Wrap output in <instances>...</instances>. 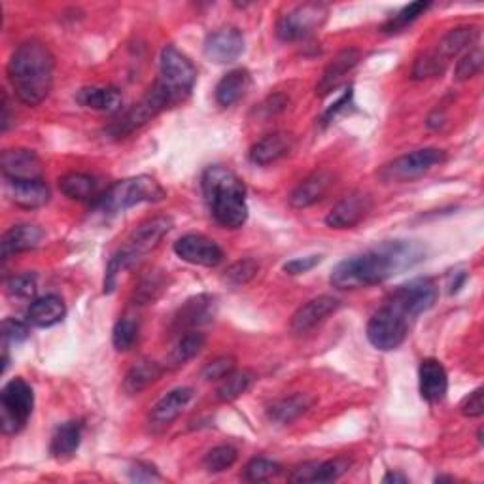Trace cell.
<instances>
[{
	"label": "cell",
	"instance_id": "6da1fadb",
	"mask_svg": "<svg viewBox=\"0 0 484 484\" xmlns=\"http://www.w3.org/2000/svg\"><path fill=\"white\" fill-rule=\"evenodd\" d=\"M426 259V247L418 240L395 238L337 263L329 282L337 290L369 288L400 275Z\"/></svg>",
	"mask_w": 484,
	"mask_h": 484
},
{
	"label": "cell",
	"instance_id": "7a4b0ae2",
	"mask_svg": "<svg viewBox=\"0 0 484 484\" xmlns=\"http://www.w3.org/2000/svg\"><path fill=\"white\" fill-rule=\"evenodd\" d=\"M55 59L46 44L27 40L14 50L8 61V80L21 102L38 106L52 92Z\"/></svg>",
	"mask_w": 484,
	"mask_h": 484
},
{
	"label": "cell",
	"instance_id": "3957f363",
	"mask_svg": "<svg viewBox=\"0 0 484 484\" xmlns=\"http://www.w3.org/2000/svg\"><path fill=\"white\" fill-rule=\"evenodd\" d=\"M201 186L216 224L226 229H238L247 224V186L231 169L224 165L208 167L203 172Z\"/></svg>",
	"mask_w": 484,
	"mask_h": 484
},
{
	"label": "cell",
	"instance_id": "277c9868",
	"mask_svg": "<svg viewBox=\"0 0 484 484\" xmlns=\"http://www.w3.org/2000/svg\"><path fill=\"white\" fill-rule=\"evenodd\" d=\"M172 219L167 216H153L139 224L133 233L129 235L125 245L110 259L106 275H104V294H112L118 286L120 273L123 269L133 267L146 254L153 248H158L163 237L170 231Z\"/></svg>",
	"mask_w": 484,
	"mask_h": 484
},
{
	"label": "cell",
	"instance_id": "5b68a950",
	"mask_svg": "<svg viewBox=\"0 0 484 484\" xmlns=\"http://www.w3.org/2000/svg\"><path fill=\"white\" fill-rule=\"evenodd\" d=\"M165 197L167 193L161 184L142 174L110 186L95 199V210L104 216H114L142 203H160Z\"/></svg>",
	"mask_w": 484,
	"mask_h": 484
},
{
	"label": "cell",
	"instance_id": "8992f818",
	"mask_svg": "<svg viewBox=\"0 0 484 484\" xmlns=\"http://www.w3.org/2000/svg\"><path fill=\"white\" fill-rule=\"evenodd\" d=\"M480 36L479 27L466 25L449 31L441 42L437 44V48L421 55L416 59L412 67V78L414 80H426V78H435L441 76L452 57L460 55L461 52H469L471 48L477 46V40Z\"/></svg>",
	"mask_w": 484,
	"mask_h": 484
},
{
	"label": "cell",
	"instance_id": "52a82bcc",
	"mask_svg": "<svg viewBox=\"0 0 484 484\" xmlns=\"http://www.w3.org/2000/svg\"><path fill=\"white\" fill-rule=\"evenodd\" d=\"M197 82V69L193 63L174 46H165L160 57V80L156 82L169 95L172 104L186 101Z\"/></svg>",
	"mask_w": 484,
	"mask_h": 484
},
{
	"label": "cell",
	"instance_id": "ba28073f",
	"mask_svg": "<svg viewBox=\"0 0 484 484\" xmlns=\"http://www.w3.org/2000/svg\"><path fill=\"white\" fill-rule=\"evenodd\" d=\"M34 407V392L24 379H12L0 392V428L6 435L24 430Z\"/></svg>",
	"mask_w": 484,
	"mask_h": 484
},
{
	"label": "cell",
	"instance_id": "9c48e42d",
	"mask_svg": "<svg viewBox=\"0 0 484 484\" xmlns=\"http://www.w3.org/2000/svg\"><path fill=\"white\" fill-rule=\"evenodd\" d=\"M445 158H447L445 151L439 148L414 150L398 160L386 163L379 172V179L386 184L412 182L416 179H421L426 172H430L435 165L443 163Z\"/></svg>",
	"mask_w": 484,
	"mask_h": 484
},
{
	"label": "cell",
	"instance_id": "30bf717a",
	"mask_svg": "<svg viewBox=\"0 0 484 484\" xmlns=\"http://www.w3.org/2000/svg\"><path fill=\"white\" fill-rule=\"evenodd\" d=\"M437 297L439 288L431 278H412L398 286V288L388 295L386 303L409 320H414L416 316L428 313L437 303Z\"/></svg>",
	"mask_w": 484,
	"mask_h": 484
},
{
	"label": "cell",
	"instance_id": "8fae6325",
	"mask_svg": "<svg viewBox=\"0 0 484 484\" xmlns=\"http://www.w3.org/2000/svg\"><path fill=\"white\" fill-rule=\"evenodd\" d=\"M409 327L411 320L386 303L382 309L371 316L367 324V339L377 350L390 352L405 343Z\"/></svg>",
	"mask_w": 484,
	"mask_h": 484
},
{
	"label": "cell",
	"instance_id": "7c38bea8",
	"mask_svg": "<svg viewBox=\"0 0 484 484\" xmlns=\"http://www.w3.org/2000/svg\"><path fill=\"white\" fill-rule=\"evenodd\" d=\"M329 10L322 3H305L284 14L276 24V34L282 42H297L316 33L327 17Z\"/></svg>",
	"mask_w": 484,
	"mask_h": 484
},
{
	"label": "cell",
	"instance_id": "4fadbf2b",
	"mask_svg": "<svg viewBox=\"0 0 484 484\" xmlns=\"http://www.w3.org/2000/svg\"><path fill=\"white\" fill-rule=\"evenodd\" d=\"M174 254L182 261L199 267H218L224 261V250L205 235L189 233L174 242Z\"/></svg>",
	"mask_w": 484,
	"mask_h": 484
},
{
	"label": "cell",
	"instance_id": "5bb4252c",
	"mask_svg": "<svg viewBox=\"0 0 484 484\" xmlns=\"http://www.w3.org/2000/svg\"><path fill=\"white\" fill-rule=\"evenodd\" d=\"M373 201L369 193L354 191L341 199L329 214L325 216V224L332 229H350L356 227L362 219L371 212Z\"/></svg>",
	"mask_w": 484,
	"mask_h": 484
},
{
	"label": "cell",
	"instance_id": "9a60e30c",
	"mask_svg": "<svg viewBox=\"0 0 484 484\" xmlns=\"http://www.w3.org/2000/svg\"><path fill=\"white\" fill-rule=\"evenodd\" d=\"M0 169L6 180H44V165L33 150H5Z\"/></svg>",
	"mask_w": 484,
	"mask_h": 484
},
{
	"label": "cell",
	"instance_id": "2e32d148",
	"mask_svg": "<svg viewBox=\"0 0 484 484\" xmlns=\"http://www.w3.org/2000/svg\"><path fill=\"white\" fill-rule=\"evenodd\" d=\"M205 57L216 64L235 63L245 52V36L235 27H224L210 33L205 40Z\"/></svg>",
	"mask_w": 484,
	"mask_h": 484
},
{
	"label": "cell",
	"instance_id": "e0dca14e",
	"mask_svg": "<svg viewBox=\"0 0 484 484\" xmlns=\"http://www.w3.org/2000/svg\"><path fill=\"white\" fill-rule=\"evenodd\" d=\"M341 301L334 295H320L316 299H311L309 303H305L303 306L295 311L292 316V332L295 335H305L313 332L316 325H320L327 316H332L339 311Z\"/></svg>",
	"mask_w": 484,
	"mask_h": 484
},
{
	"label": "cell",
	"instance_id": "ac0fdd59",
	"mask_svg": "<svg viewBox=\"0 0 484 484\" xmlns=\"http://www.w3.org/2000/svg\"><path fill=\"white\" fill-rule=\"evenodd\" d=\"M216 316V299L212 295H197L188 299L174 316V332H197Z\"/></svg>",
	"mask_w": 484,
	"mask_h": 484
},
{
	"label": "cell",
	"instance_id": "d6986e66",
	"mask_svg": "<svg viewBox=\"0 0 484 484\" xmlns=\"http://www.w3.org/2000/svg\"><path fill=\"white\" fill-rule=\"evenodd\" d=\"M335 184V174L327 169L315 170L313 174L306 176L305 180L297 184V188L290 195V205L294 208H309L322 201L325 193L332 189Z\"/></svg>",
	"mask_w": 484,
	"mask_h": 484
},
{
	"label": "cell",
	"instance_id": "ffe728a7",
	"mask_svg": "<svg viewBox=\"0 0 484 484\" xmlns=\"http://www.w3.org/2000/svg\"><path fill=\"white\" fill-rule=\"evenodd\" d=\"M193 400V388L182 386V388H176L172 392H169L167 395L153 405L151 412H150V424L151 428H158L163 430L167 426H170L176 418L182 414V411L189 405V402Z\"/></svg>",
	"mask_w": 484,
	"mask_h": 484
},
{
	"label": "cell",
	"instance_id": "44dd1931",
	"mask_svg": "<svg viewBox=\"0 0 484 484\" xmlns=\"http://www.w3.org/2000/svg\"><path fill=\"white\" fill-rule=\"evenodd\" d=\"M350 458L339 456L327 461H306L290 475L292 482H334L350 468Z\"/></svg>",
	"mask_w": 484,
	"mask_h": 484
},
{
	"label": "cell",
	"instance_id": "7402d4cb",
	"mask_svg": "<svg viewBox=\"0 0 484 484\" xmlns=\"http://www.w3.org/2000/svg\"><path fill=\"white\" fill-rule=\"evenodd\" d=\"M418 382H421V395L428 403L441 402L449 390V375L443 363L435 358H426L418 369Z\"/></svg>",
	"mask_w": 484,
	"mask_h": 484
},
{
	"label": "cell",
	"instance_id": "603a6c76",
	"mask_svg": "<svg viewBox=\"0 0 484 484\" xmlns=\"http://www.w3.org/2000/svg\"><path fill=\"white\" fill-rule=\"evenodd\" d=\"M6 195L21 208L34 210L50 201V188L44 180H6Z\"/></svg>",
	"mask_w": 484,
	"mask_h": 484
},
{
	"label": "cell",
	"instance_id": "cb8c5ba5",
	"mask_svg": "<svg viewBox=\"0 0 484 484\" xmlns=\"http://www.w3.org/2000/svg\"><path fill=\"white\" fill-rule=\"evenodd\" d=\"M294 148V137L288 133H273L263 137L257 140L250 151H248V160L254 165L259 167H267L271 163H276L278 160L286 158Z\"/></svg>",
	"mask_w": 484,
	"mask_h": 484
},
{
	"label": "cell",
	"instance_id": "d4e9b609",
	"mask_svg": "<svg viewBox=\"0 0 484 484\" xmlns=\"http://www.w3.org/2000/svg\"><path fill=\"white\" fill-rule=\"evenodd\" d=\"M362 53L356 48H346L335 55V59L327 64V69L324 71L318 85H316V93L318 95H327L332 93L335 87L343 82V78L356 67L360 63Z\"/></svg>",
	"mask_w": 484,
	"mask_h": 484
},
{
	"label": "cell",
	"instance_id": "484cf974",
	"mask_svg": "<svg viewBox=\"0 0 484 484\" xmlns=\"http://www.w3.org/2000/svg\"><path fill=\"white\" fill-rule=\"evenodd\" d=\"M44 231L33 224L14 226L3 235V259H10L15 254L34 250L42 245Z\"/></svg>",
	"mask_w": 484,
	"mask_h": 484
},
{
	"label": "cell",
	"instance_id": "4316f807",
	"mask_svg": "<svg viewBox=\"0 0 484 484\" xmlns=\"http://www.w3.org/2000/svg\"><path fill=\"white\" fill-rule=\"evenodd\" d=\"M76 101L83 108L95 110V112H108V114L118 112L123 104V97L116 87H97V85L82 87V90L76 93Z\"/></svg>",
	"mask_w": 484,
	"mask_h": 484
},
{
	"label": "cell",
	"instance_id": "83f0119b",
	"mask_svg": "<svg viewBox=\"0 0 484 484\" xmlns=\"http://www.w3.org/2000/svg\"><path fill=\"white\" fill-rule=\"evenodd\" d=\"M250 73L247 69H235L227 73L216 85V102L224 108L237 104L250 90Z\"/></svg>",
	"mask_w": 484,
	"mask_h": 484
},
{
	"label": "cell",
	"instance_id": "f1b7e54d",
	"mask_svg": "<svg viewBox=\"0 0 484 484\" xmlns=\"http://www.w3.org/2000/svg\"><path fill=\"white\" fill-rule=\"evenodd\" d=\"M64 315H67V306H64L63 299L59 295H44L31 303L27 311L29 324L36 327H52L59 324Z\"/></svg>",
	"mask_w": 484,
	"mask_h": 484
},
{
	"label": "cell",
	"instance_id": "f546056e",
	"mask_svg": "<svg viewBox=\"0 0 484 484\" xmlns=\"http://www.w3.org/2000/svg\"><path fill=\"white\" fill-rule=\"evenodd\" d=\"M99 180L85 172H69L59 179V189L73 201H92L99 197Z\"/></svg>",
	"mask_w": 484,
	"mask_h": 484
},
{
	"label": "cell",
	"instance_id": "4dcf8cb0",
	"mask_svg": "<svg viewBox=\"0 0 484 484\" xmlns=\"http://www.w3.org/2000/svg\"><path fill=\"white\" fill-rule=\"evenodd\" d=\"M315 400L309 393H294L290 398L278 400L269 407V418L276 424H292L313 407Z\"/></svg>",
	"mask_w": 484,
	"mask_h": 484
},
{
	"label": "cell",
	"instance_id": "1f68e13d",
	"mask_svg": "<svg viewBox=\"0 0 484 484\" xmlns=\"http://www.w3.org/2000/svg\"><path fill=\"white\" fill-rule=\"evenodd\" d=\"M82 431H83V426L78 421H69V422L61 424L52 437V445H50L52 456L57 460L74 456L82 443Z\"/></svg>",
	"mask_w": 484,
	"mask_h": 484
},
{
	"label": "cell",
	"instance_id": "d6a6232c",
	"mask_svg": "<svg viewBox=\"0 0 484 484\" xmlns=\"http://www.w3.org/2000/svg\"><path fill=\"white\" fill-rule=\"evenodd\" d=\"M163 371H165V367L161 363H158V362L140 360L139 363H135L133 367L127 371L125 381H123V390L129 395L140 393L150 384L156 382L163 375Z\"/></svg>",
	"mask_w": 484,
	"mask_h": 484
},
{
	"label": "cell",
	"instance_id": "836d02e7",
	"mask_svg": "<svg viewBox=\"0 0 484 484\" xmlns=\"http://www.w3.org/2000/svg\"><path fill=\"white\" fill-rule=\"evenodd\" d=\"M203 346H205V335L203 334L186 332L184 335L179 337V341H176V344L172 346L169 360H167V367L176 369V367L186 365L189 360H193L197 354H199Z\"/></svg>",
	"mask_w": 484,
	"mask_h": 484
},
{
	"label": "cell",
	"instance_id": "e575fe53",
	"mask_svg": "<svg viewBox=\"0 0 484 484\" xmlns=\"http://www.w3.org/2000/svg\"><path fill=\"white\" fill-rule=\"evenodd\" d=\"M256 381V375L248 369H233L227 377L219 382L216 395L219 402H235L240 395H245Z\"/></svg>",
	"mask_w": 484,
	"mask_h": 484
},
{
	"label": "cell",
	"instance_id": "d590c367",
	"mask_svg": "<svg viewBox=\"0 0 484 484\" xmlns=\"http://www.w3.org/2000/svg\"><path fill=\"white\" fill-rule=\"evenodd\" d=\"M431 8V3H424V0H418V3H411L405 8H402L398 14H393L386 24L382 25L384 33H400L405 27H409L411 24L421 17L426 10Z\"/></svg>",
	"mask_w": 484,
	"mask_h": 484
},
{
	"label": "cell",
	"instance_id": "8d00e7d4",
	"mask_svg": "<svg viewBox=\"0 0 484 484\" xmlns=\"http://www.w3.org/2000/svg\"><path fill=\"white\" fill-rule=\"evenodd\" d=\"M259 273V263L256 259H238L233 266L227 267L224 273V282L233 286V288H240V286H247L252 282Z\"/></svg>",
	"mask_w": 484,
	"mask_h": 484
},
{
	"label": "cell",
	"instance_id": "74e56055",
	"mask_svg": "<svg viewBox=\"0 0 484 484\" xmlns=\"http://www.w3.org/2000/svg\"><path fill=\"white\" fill-rule=\"evenodd\" d=\"M238 458V452L231 445H219L208 450L203 458V466L208 473H222L229 469Z\"/></svg>",
	"mask_w": 484,
	"mask_h": 484
},
{
	"label": "cell",
	"instance_id": "f35d334b",
	"mask_svg": "<svg viewBox=\"0 0 484 484\" xmlns=\"http://www.w3.org/2000/svg\"><path fill=\"white\" fill-rule=\"evenodd\" d=\"M280 473H282V466L276 464V461L269 458H254L248 461L245 471H242V477L250 482H263Z\"/></svg>",
	"mask_w": 484,
	"mask_h": 484
},
{
	"label": "cell",
	"instance_id": "ab89813d",
	"mask_svg": "<svg viewBox=\"0 0 484 484\" xmlns=\"http://www.w3.org/2000/svg\"><path fill=\"white\" fill-rule=\"evenodd\" d=\"M139 339V324L131 318H121L114 325L112 343L118 352H127L135 346Z\"/></svg>",
	"mask_w": 484,
	"mask_h": 484
},
{
	"label": "cell",
	"instance_id": "60d3db41",
	"mask_svg": "<svg viewBox=\"0 0 484 484\" xmlns=\"http://www.w3.org/2000/svg\"><path fill=\"white\" fill-rule=\"evenodd\" d=\"M6 290L15 299H31L36 294V276L31 273L14 275L6 280Z\"/></svg>",
	"mask_w": 484,
	"mask_h": 484
},
{
	"label": "cell",
	"instance_id": "b9f144b4",
	"mask_svg": "<svg viewBox=\"0 0 484 484\" xmlns=\"http://www.w3.org/2000/svg\"><path fill=\"white\" fill-rule=\"evenodd\" d=\"M480 69H482V50L475 46L469 52H466V55L458 61L456 78L458 80L473 78L477 73H480Z\"/></svg>",
	"mask_w": 484,
	"mask_h": 484
},
{
	"label": "cell",
	"instance_id": "7bdbcfd3",
	"mask_svg": "<svg viewBox=\"0 0 484 484\" xmlns=\"http://www.w3.org/2000/svg\"><path fill=\"white\" fill-rule=\"evenodd\" d=\"M235 358L233 356H219L216 360H212L210 363L205 365L203 369V379L212 382V381H222L224 377H227L229 373L235 369Z\"/></svg>",
	"mask_w": 484,
	"mask_h": 484
},
{
	"label": "cell",
	"instance_id": "ee69618b",
	"mask_svg": "<svg viewBox=\"0 0 484 484\" xmlns=\"http://www.w3.org/2000/svg\"><path fill=\"white\" fill-rule=\"evenodd\" d=\"M31 335L29 332V325L21 320L15 318H6L3 322V339L5 344H17V343H24L27 341Z\"/></svg>",
	"mask_w": 484,
	"mask_h": 484
},
{
	"label": "cell",
	"instance_id": "f6af8a7d",
	"mask_svg": "<svg viewBox=\"0 0 484 484\" xmlns=\"http://www.w3.org/2000/svg\"><path fill=\"white\" fill-rule=\"evenodd\" d=\"M165 290V282L161 276L158 275H153V276H148L142 280V284L137 288L135 295L137 299L142 303H150V301H156L158 295Z\"/></svg>",
	"mask_w": 484,
	"mask_h": 484
},
{
	"label": "cell",
	"instance_id": "bcb514c9",
	"mask_svg": "<svg viewBox=\"0 0 484 484\" xmlns=\"http://www.w3.org/2000/svg\"><path fill=\"white\" fill-rule=\"evenodd\" d=\"M482 392H484L482 388H477L469 395H466L464 400H461V403H460L461 414L469 416V418L482 416V412H484V400H482L484 393Z\"/></svg>",
	"mask_w": 484,
	"mask_h": 484
},
{
	"label": "cell",
	"instance_id": "7dc6e473",
	"mask_svg": "<svg viewBox=\"0 0 484 484\" xmlns=\"http://www.w3.org/2000/svg\"><path fill=\"white\" fill-rule=\"evenodd\" d=\"M322 261V256H306V257H295L288 263H284V273H288L292 276L303 275V273H309L313 271L318 263Z\"/></svg>",
	"mask_w": 484,
	"mask_h": 484
},
{
	"label": "cell",
	"instance_id": "c3c4849f",
	"mask_svg": "<svg viewBox=\"0 0 484 484\" xmlns=\"http://www.w3.org/2000/svg\"><path fill=\"white\" fill-rule=\"evenodd\" d=\"M350 101H352V87H348V90H344V93L337 99V102H334L332 106H329V108L325 110L324 116H322V125L325 127V125H329V123H334V121L337 120V116L343 114L344 110L348 108Z\"/></svg>",
	"mask_w": 484,
	"mask_h": 484
},
{
	"label": "cell",
	"instance_id": "681fc988",
	"mask_svg": "<svg viewBox=\"0 0 484 484\" xmlns=\"http://www.w3.org/2000/svg\"><path fill=\"white\" fill-rule=\"evenodd\" d=\"M129 479L135 482H153V480H161V475L153 466L137 461V464L129 469Z\"/></svg>",
	"mask_w": 484,
	"mask_h": 484
},
{
	"label": "cell",
	"instance_id": "f907efd6",
	"mask_svg": "<svg viewBox=\"0 0 484 484\" xmlns=\"http://www.w3.org/2000/svg\"><path fill=\"white\" fill-rule=\"evenodd\" d=\"M286 104H288V101H286L280 95H275V97H269L266 102L261 104V110H267V116H273L276 112H282V110L286 108Z\"/></svg>",
	"mask_w": 484,
	"mask_h": 484
},
{
	"label": "cell",
	"instance_id": "816d5d0a",
	"mask_svg": "<svg viewBox=\"0 0 484 484\" xmlns=\"http://www.w3.org/2000/svg\"><path fill=\"white\" fill-rule=\"evenodd\" d=\"M409 479L405 477V475H402V473H395V471H390V473H386L384 475V479H382V482L384 484H395V482H402V484H405Z\"/></svg>",
	"mask_w": 484,
	"mask_h": 484
},
{
	"label": "cell",
	"instance_id": "f5cc1de1",
	"mask_svg": "<svg viewBox=\"0 0 484 484\" xmlns=\"http://www.w3.org/2000/svg\"><path fill=\"white\" fill-rule=\"evenodd\" d=\"M3 131L6 133L8 127H10V104H8V97L5 95V102H3Z\"/></svg>",
	"mask_w": 484,
	"mask_h": 484
}]
</instances>
